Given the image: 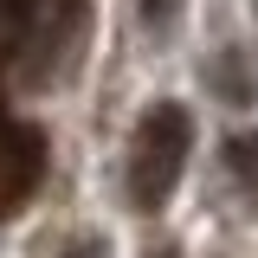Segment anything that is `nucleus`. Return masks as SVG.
<instances>
[{
  "label": "nucleus",
  "mask_w": 258,
  "mask_h": 258,
  "mask_svg": "<svg viewBox=\"0 0 258 258\" xmlns=\"http://www.w3.org/2000/svg\"><path fill=\"white\" fill-rule=\"evenodd\" d=\"M226 168H232L245 187H258V129H245V136L226 142Z\"/></svg>",
  "instance_id": "7ed1b4c3"
},
{
  "label": "nucleus",
  "mask_w": 258,
  "mask_h": 258,
  "mask_svg": "<svg viewBox=\"0 0 258 258\" xmlns=\"http://www.w3.org/2000/svg\"><path fill=\"white\" fill-rule=\"evenodd\" d=\"M155 258H174V252H155Z\"/></svg>",
  "instance_id": "0eeeda50"
},
{
  "label": "nucleus",
  "mask_w": 258,
  "mask_h": 258,
  "mask_svg": "<svg viewBox=\"0 0 258 258\" xmlns=\"http://www.w3.org/2000/svg\"><path fill=\"white\" fill-rule=\"evenodd\" d=\"M136 13H142V26H155V32H168L174 20H181V0H136Z\"/></svg>",
  "instance_id": "20e7f679"
},
{
  "label": "nucleus",
  "mask_w": 258,
  "mask_h": 258,
  "mask_svg": "<svg viewBox=\"0 0 258 258\" xmlns=\"http://www.w3.org/2000/svg\"><path fill=\"white\" fill-rule=\"evenodd\" d=\"M64 258H103V239H71Z\"/></svg>",
  "instance_id": "423d86ee"
},
{
  "label": "nucleus",
  "mask_w": 258,
  "mask_h": 258,
  "mask_svg": "<svg viewBox=\"0 0 258 258\" xmlns=\"http://www.w3.org/2000/svg\"><path fill=\"white\" fill-rule=\"evenodd\" d=\"M187 155H194V116L181 103H155L136 123V136H129V200L142 213H155L161 200L174 194Z\"/></svg>",
  "instance_id": "f257e3e1"
},
{
  "label": "nucleus",
  "mask_w": 258,
  "mask_h": 258,
  "mask_svg": "<svg viewBox=\"0 0 258 258\" xmlns=\"http://www.w3.org/2000/svg\"><path fill=\"white\" fill-rule=\"evenodd\" d=\"M45 181V136L32 123H0V220H13Z\"/></svg>",
  "instance_id": "f03ea898"
},
{
  "label": "nucleus",
  "mask_w": 258,
  "mask_h": 258,
  "mask_svg": "<svg viewBox=\"0 0 258 258\" xmlns=\"http://www.w3.org/2000/svg\"><path fill=\"white\" fill-rule=\"evenodd\" d=\"M32 7H39V0H0V13H7V26H32Z\"/></svg>",
  "instance_id": "39448f33"
}]
</instances>
